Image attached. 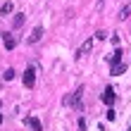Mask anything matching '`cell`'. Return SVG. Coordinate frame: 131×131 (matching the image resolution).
I'll return each mask as SVG.
<instances>
[{
  "mask_svg": "<svg viewBox=\"0 0 131 131\" xmlns=\"http://www.w3.org/2000/svg\"><path fill=\"white\" fill-rule=\"evenodd\" d=\"M24 24V14H17V19H14V26H21Z\"/></svg>",
  "mask_w": 131,
  "mask_h": 131,
  "instance_id": "cell-11",
  "label": "cell"
},
{
  "mask_svg": "<svg viewBox=\"0 0 131 131\" xmlns=\"http://www.w3.org/2000/svg\"><path fill=\"white\" fill-rule=\"evenodd\" d=\"M117 62H122V50H114L110 55V64H117Z\"/></svg>",
  "mask_w": 131,
  "mask_h": 131,
  "instance_id": "cell-5",
  "label": "cell"
},
{
  "mask_svg": "<svg viewBox=\"0 0 131 131\" xmlns=\"http://www.w3.org/2000/svg\"><path fill=\"white\" fill-rule=\"evenodd\" d=\"M41 36H43V29H41V26H36V29H34V34L29 36V43H36V41H41Z\"/></svg>",
  "mask_w": 131,
  "mask_h": 131,
  "instance_id": "cell-4",
  "label": "cell"
},
{
  "mask_svg": "<svg viewBox=\"0 0 131 131\" xmlns=\"http://www.w3.org/2000/svg\"><path fill=\"white\" fill-rule=\"evenodd\" d=\"M129 14H131V5H126V7H124V10H122V14H119V17H122V19H126V17H129Z\"/></svg>",
  "mask_w": 131,
  "mask_h": 131,
  "instance_id": "cell-9",
  "label": "cell"
},
{
  "mask_svg": "<svg viewBox=\"0 0 131 131\" xmlns=\"http://www.w3.org/2000/svg\"><path fill=\"white\" fill-rule=\"evenodd\" d=\"M129 131H131V129H129Z\"/></svg>",
  "mask_w": 131,
  "mask_h": 131,
  "instance_id": "cell-13",
  "label": "cell"
},
{
  "mask_svg": "<svg viewBox=\"0 0 131 131\" xmlns=\"http://www.w3.org/2000/svg\"><path fill=\"white\" fill-rule=\"evenodd\" d=\"M0 124H3V114H0Z\"/></svg>",
  "mask_w": 131,
  "mask_h": 131,
  "instance_id": "cell-12",
  "label": "cell"
},
{
  "mask_svg": "<svg viewBox=\"0 0 131 131\" xmlns=\"http://www.w3.org/2000/svg\"><path fill=\"white\" fill-rule=\"evenodd\" d=\"M0 12H3V14H10V12H12V3H5V5H3V10H0Z\"/></svg>",
  "mask_w": 131,
  "mask_h": 131,
  "instance_id": "cell-10",
  "label": "cell"
},
{
  "mask_svg": "<svg viewBox=\"0 0 131 131\" xmlns=\"http://www.w3.org/2000/svg\"><path fill=\"white\" fill-rule=\"evenodd\" d=\"M103 103H105V105H112V103H114V91H112L110 86H107L105 93H103Z\"/></svg>",
  "mask_w": 131,
  "mask_h": 131,
  "instance_id": "cell-2",
  "label": "cell"
},
{
  "mask_svg": "<svg viewBox=\"0 0 131 131\" xmlns=\"http://www.w3.org/2000/svg\"><path fill=\"white\" fill-rule=\"evenodd\" d=\"M126 69V64H122V62H117V64H112V74H122Z\"/></svg>",
  "mask_w": 131,
  "mask_h": 131,
  "instance_id": "cell-7",
  "label": "cell"
},
{
  "mask_svg": "<svg viewBox=\"0 0 131 131\" xmlns=\"http://www.w3.org/2000/svg\"><path fill=\"white\" fill-rule=\"evenodd\" d=\"M34 83H36V69H34V67H29L26 72H24V86H26V88H31Z\"/></svg>",
  "mask_w": 131,
  "mask_h": 131,
  "instance_id": "cell-1",
  "label": "cell"
},
{
  "mask_svg": "<svg viewBox=\"0 0 131 131\" xmlns=\"http://www.w3.org/2000/svg\"><path fill=\"white\" fill-rule=\"evenodd\" d=\"M3 43H5V48H7V50H12L14 45H17V41H14L10 34H3Z\"/></svg>",
  "mask_w": 131,
  "mask_h": 131,
  "instance_id": "cell-3",
  "label": "cell"
},
{
  "mask_svg": "<svg viewBox=\"0 0 131 131\" xmlns=\"http://www.w3.org/2000/svg\"><path fill=\"white\" fill-rule=\"evenodd\" d=\"M3 79H5V81H12V79H14V69H7V72L3 74Z\"/></svg>",
  "mask_w": 131,
  "mask_h": 131,
  "instance_id": "cell-8",
  "label": "cell"
},
{
  "mask_svg": "<svg viewBox=\"0 0 131 131\" xmlns=\"http://www.w3.org/2000/svg\"><path fill=\"white\" fill-rule=\"evenodd\" d=\"M29 126H31L34 131H43V129H41V122H38L36 117H31V119H29Z\"/></svg>",
  "mask_w": 131,
  "mask_h": 131,
  "instance_id": "cell-6",
  "label": "cell"
}]
</instances>
